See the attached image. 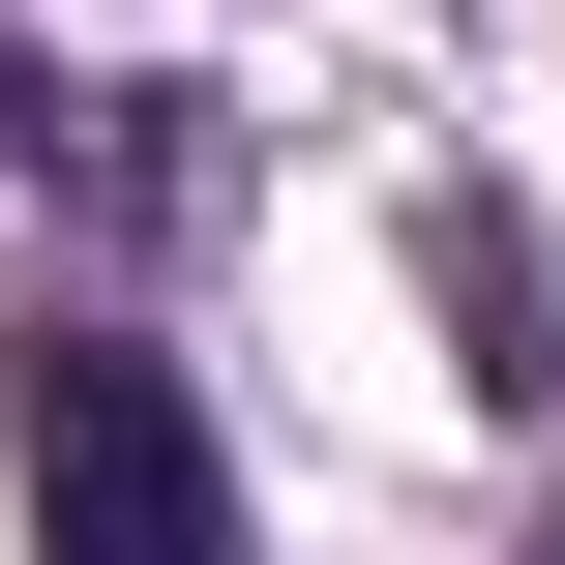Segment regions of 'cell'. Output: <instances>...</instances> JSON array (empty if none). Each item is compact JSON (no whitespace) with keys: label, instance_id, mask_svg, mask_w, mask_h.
Instances as JSON below:
<instances>
[{"label":"cell","instance_id":"cell-1","mask_svg":"<svg viewBox=\"0 0 565 565\" xmlns=\"http://www.w3.org/2000/svg\"><path fill=\"white\" fill-rule=\"evenodd\" d=\"M30 565H238V477L149 328H30Z\"/></svg>","mask_w":565,"mask_h":565}]
</instances>
